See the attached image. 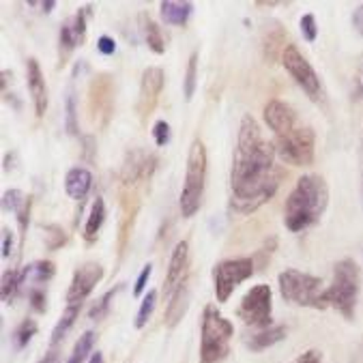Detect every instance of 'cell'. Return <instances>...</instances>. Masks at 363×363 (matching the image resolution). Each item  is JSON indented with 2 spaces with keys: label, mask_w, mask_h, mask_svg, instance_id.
Wrapping results in <instances>:
<instances>
[{
  "label": "cell",
  "mask_w": 363,
  "mask_h": 363,
  "mask_svg": "<svg viewBox=\"0 0 363 363\" xmlns=\"http://www.w3.org/2000/svg\"><path fill=\"white\" fill-rule=\"evenodd\" d=\"M275 142L262 135L254 116L243 114L230 168L233 211L250 215L275 196L281 177L275 168Z\"/></svg>",
  "instance_id": "1"
},
{
  "label": "cell",
  "mask_w": 363,
  "mask_h": 363,
  "mask_svg": "<svg viewBox=\"0 0 363 363\" xmlns=\"http://www.w3.org/2000/svg\"><path fill=\"white\" fill-rule=\"evenodd\" d=\"M329 204V185L320 174L299 177L295 189L284 204V226L290 233H303L312 228Z\"/></svg>",
  "instance_id": "2"
},
{
  "label": "cell",
  "mask_w": 363,
  "mask_h": 363,
  "mask_svg": "<svg viewBox=\"0 0 363 363\" xmlns=\"http://www.w3.org/2000/svg\"><path fill=\"white\" fill-rule=\"evenodd\" d=\"M361 290V271L352 258H342L333 267V279L325 288L323 301L327 308L337 310L346 320L354 318L357 301Z\"/></svg>",
  "instance_id": "3"
},
{
  "label": "cell",
  "mask_w": 363,
  "mask_h": 363,
  "mask_svg": "<svg viewBox=\"0 0 363 363\" xmlns=\"http://www.w3.org/2000/svg\"><path fill=\"white\" fill-rule=\"evenodd\" d=\"M235 325L222 316L220 308L208 303L202 312L200 327V363H222L230 354Z\"/></svg>",
  "instance_id": "4"
},
{
  "label": "cell",
  "mask_w": 363,
  "mask_h": 363,
  "mask_svg": "<svg viewBox=\"0 0 363 363\" xmlns=\"http://www.w3.org/2000/svg\"><path fill=\"white\" fill-rule=\"evenodd\" d=\"M279 295L284 301L295 303L299 308H312V310H327L323 295L325 286L323 279L310 273H303L299 269H286L277 277Z\"/></svg>",
  "instance_id": "5"
},
{
  "label": "cell",
  "mask_w": 363,
  "mask_h": 363,
  "mask_svg": "<svg viewBox=\"0 0 363 363\" xmlns=\"http://www.w3.org/2000/svg\"><path fill=\"white\" fill-rule=\"evenodd\" d=\"M206 147L202 140H194L189 147V155H187V170H185V183H183V191L179 198L181 204V215L185 220L194 217L202 204V194H204V183H206Z\"/></svg>",
  "instance_id": "6"
},
{
  "label": "cell",
  "mask_w": 363,
  "mask_h": 363,
  "mask_svg": "<svg viewBox=\"0 0 363 363\" xmlns=\"http://www.w3.org/2000/svg\"><path fill=\"white\" fill-rule=\"evenodd\" d=\"M277 155L290 166H312L316 155V133L312 127H295L290 133L275 138Z\"/></svg>",
  "instance_id": "7"
},
{
  "label": "cell",
  "mask_w": 363,
  "mask_h": 363,
  "mask_svg": "<svg viewBox=\"0 0 363 363\" xmlns=\"http://www.w3.org/2000/svg\"><path fill=\"white\" fill-rule=\"evenodd\" d=\"M256 273L254 258H226L213 267V284H215V297L220 303H226L235 288L250 279Z\"/></svg>",
  "instance_id": "8"
},
{
  "label": "cell",
  "mask_w": 363,
  "mask_h": 363,
  "mask_svg": "<svg viewBox=\"0 0 363 363\" xmlns=\"http://www.w3.org/2000/svg\"><path fill=\"white\" fill-rule=\"evenodd\" d=\"M237 316L254 329L273 327V293L269 284H256L243 295Z\"/></svg>",
  "instance_id": "9"
},
{
  "label": "cell",
  "mask_w": 363,
  "mask_h": 363,
  "mask_svg": "<svg viewBox=\"0 0 363 363\" xmlns=\"http://www.w3.org/2000/svg\"><path fill=\"white\" fill-rule=\"evenodd\" d=\"M281 65L284 69L290 74V78H293L299 89L314 101L320 99V93H323V84H320V78L318 74L314 71V67L310 65V60L299 52L297 45L288 43L286 50L281 52Z\"/></svg>",
  "instance_id": "10"
},
{
  "label": "cell",
  "mask_w": 363,
  "mask_h": 363,
  "mask_svg": "<svg viewBox=\"0 0 363 363\" xmlns=\"http://www.w3.org/2000/svg\"><path fill=\"white\" fill-rule=\"evenodd\" d=\"M112 106H114V84L110 74H99L91 82L89 91V110L95 123L101 121L106 125L112 116Z\"/></svg>",
  "instance_id": "11"
},
{
  "label": "cell",
  "mask_w": 363,
  "mask_h": 363,
  "mask_svg": "<svg viewBox=\"0 0 363 363\" xmlns=\"http://www.w3.org/2000/svg\"><path fill=\"white\" fill-rule=\"evenodd\" d=\"M101 277L104 267L99 262H84L82 267H78L67 290V306H82L93 293V288L101 281Z\"/></svg>",
  "instance_id": "12"
},
{
  "label": "cell",
  "mask_w": 363,
  "mask_h": 363,
  "mask_svg": "<svg viewBox=\"0 0 363 363\" xmlns=\"http://www.w3.org/2000/svg\"><path fill=\"white\" fill-rule=\"evenodd\" d=\"M164 84H166V74L164 69L160 67H149L142 71V80H140V99H138V114L142 118H147L155 106H157V99L164 91Z\"/></svg>",
  "instance_id": "13"
},
{
  "label": "cell",
  "mask_w": 363,
  "mask_h": 363,
  "mask_svg": "<svg viewBox=\"0 0 363 363\" xmlns=\"http://www.w3.org/2000/svg\"><path fill=\"white\" fill-rule=\"evenodd\" d=\"M157 168V157L155 155H149L144 151H131L125 160V166H123V183L125 187H133L138 183H144L153 177Z\"/></svg>",
  "instance_id": "14"
},
{
  "label": "cell",
  "mask_w": 363,
  "mask_h": 363,
  "mask_svg": "<svg viewBox=\"0 0 363 363\" xmlns=\"http://www.w3.org/2000/svg\"><path fill=\"white\" fill-rule=\"evenodd\" d=\"M264 123L269 125V129L275 133V138L279 135H286L290 133L295 127H299V121H297V112L293 106H288L279 99H271L267 106H264Z\"/></svg>",
  "instance_id": "15"
},
{
  "label": "cell",
  "mask_w": 363,
  "mask_h": 363,
  "mask_svg": "<svg viewBox=\"0 0 363 363\" xmlns=\"http://www.w3.org/2000/svg\"><path fill=\"white\" fill-rule=\"evenodd\" d=\"M187 264H189V243L183 239V241H179L174 245L170 262H168V273H166V279H164V295L166 297L172 295L174 290L183 284Z\"/></svg>",
  "instance_id": "16"
},
{
  "label": "cell",
  "mask_w": 363,
  "mask_h": 363,
  "mask_svg": "<svg viewBox=\"0 0 363 363\" xmlns=\"http://www.w3.org/2000/svg\"><path fill=\"white\" fill-rule=\"evenodd\" d=\"M26 82H28L33 104H35V114L41 118L48 112V84H45L43 71L37 58H28L26 62Z\"/></svg>",
  "instance_id": "17"
},
{
  "label": "cell",
  "mask_w": 363,
  "mask_h": 363,
  "mask_svg": "<svg viewBox=\"0 0 363 363\" xmlns=\"http://www.w3.org/2000/svg\"><path fill=\"white\" fill-rule=\"evenodd\" d=\"M93 187V174L86 168H71L65 177V191L71 200H84Z\"/></svg>",
  "instance_id": "18"
},
{
  "label": "cell",
  "mask_w": 363,
  "mask_h": 363,
  "mask_svg": "<svg viewBox=\"0 0 363 363\" xmlns=\"http://www.w3.org/2000/svg\"><path fill=\"white\" fill-rule=\"evenodd\" d=\"M33 273V264H26L24 269H7L3 273V288H0V297H3L5 303H11L20 290L24 288V284L30 279Z\"/></svg>",
  "instance_id": "19"
},
{
  "label": "cell",
  "mask_w": 363,
  "mask_h": 363,
  "mask_svg": "<svg viewBox=\"0 0 363 363\" xmlns=\"http://www.w3.org/2000/svg\"><path fill=\"white\" fill-rule=\"evenodd\" d=\"M189 297H191V293H189V284L187 281H183L170 295V301H168V308H166V325L170 329H174L183 320V316H185V312L189 308Z\"/></svg>",
  "instance_id": "20"
},
{
  "label": "cell",
  "mask_w": 363,
  "mask_h": 363,
  "mask_svg": "<svg viewBox=\"0 0 363 363\" xmlns=\"http://www.w3.org/2000/svg\"><path fill=\"white\" fill-rule=\"evenodd\" d=\"M162 20L170 26H185L194 13V3H183V0H164L160 3Z\"/></svg>",
  "instance_id": "21"
},
{
  "label": "cell",
  "mask_w": 363,
  "mask_h": 363,
  "mask_svg": "<svg viewBox=\"0 0 363 363\" xmlns=\"http://www.w3.org/2000/svg\"><path fill=\"white\" fill-rule=\"evenodd\" d=\"M286 333H288V329L284 325H273V327L256 331L254 335H247L245 337V346L250 350H254V352H260V350H267V348L279 344L286 337Z\"/></svg>",
  "instance_id": "22"
},
{
  "label": "cell",
  "mask_w": 363,
  "mask_h": 363,
  "mask_svg": "<svg viewBox=\"0 0 363 363\" xmlns=\"http://www.w3.org/2000/svg\"><path fill=\"white\" fill-rule=\"evenodd\" d=\"M140 30H142V37L147 41V45L155 52V54H164L166 52V41H164V35L160 30V26L149 18V13H140Z\"/></svg>",
  "instance_id": "23"
},
{
  "label": "cell",
  "mask_w": 363,
  "mask_h": 363,
  "mask_svg": "<svg viewBox=\"0 0 363 363\" xmlns=\"http://www.w3.org/2000/svg\"><path fill=\"white\" fill-rule=\"evenodd\" d=\"M106 200L99 196L95 202H93V206H91V213H89V220H86V226H84V239L89 241V243H93L95 239H97V235H99V230H101V226H104V222H106Z\"/></svg>",
  "instance_id": "24"
},
{
  "label": "cell",
  "mask_w": 363,
  "mask_h": 363,
  "mask_svg": "<svg viewBox=\"0 0 363 363\" xmlns=\"http://www.w3.org/2000/svg\"><path fill=\"white\" fill-rule=\"evenodd\" d=\"M80 312H82V306H67V308H65L62 316L58 318V323H56V327H54V331H52V344H54V346H56L58 342L65 340V335L69 333V329L74 327V323L78 320Z\"/></svg>",
  "instance_id": "25"
},
{
  "label": "cell",
  "mask_w": 363,
  "mask_h": 363,
  "mask_svg": "<svg viewBox=\"0 0 363 363\" xmlns=\"http://www.w3.org/2000/svg\"><path fill=\"white\" fill-rule=\"evenodd\" d=\"M76 45H78V39L74 35V26H71V22H65L60 28V37H58V67L67 62V58L76 50Z\"/></svg>",
  "instance_id": "26"
},
{
  "label": "cell",
  "mask_w": 363,
  "mask_h": 363,
  "mask_svg": "<svg viewBox=\"0 0 363 363\" xmlns=\"http://www.w3.org/2000/svg\"><path fill=\"white\" fill-rule=\"evenodd\" d=\"M95 340H97V333L95 331H84L82 333V337L76 342V346H74V350H71V354H69V359H67V363H84L86 359H89V354H91V350H93V346H95Z\"/></svg>",
  "instance_id": "27"
},
{
  "label": "cell",
  "mask_w": 363,
  "mask_h": 363,
  "mask_svg": "<svg viewBox=\"0 0 363 363\" xmlns=\"http://www.w3.org/2000/svg\"><path fill=\"white\" fill-rule=\"evenodd\" d=\"M155 306H157V290L151 288L149 293L142 297L140 310H138V314H135V318H133V327H135V329H144V325H147V323L151 320V314H153Z\"/></svg>",
  "instance_id": "28"
},
{
  "label": "cell",
  "mask_w": 363,
  "mask_h": 363,
  "mask_svg": "<svg viewBox=\"0 0 363 363\" xmlns=\"http://www.w3.org/2000/svg\"><path fill=\"white\" fill-rule=\"evenodd\" d=\"M121 288H123V284H118V286H112L106 295H101V299L99 301H95L93 303V308L89 310V318L93 320V323H99V320H104L106 316H108V312H110V303H112V299L121 293Z\"/></svg>",
  "instance_id": "29"
},
{
  "label": "cell",
  "mask_w": 363,
  "mask_h": 363,
  "mask_svg": "<svg viewBox=\"0 0 363 363\" xmlns=\"http://www.w3.org/2000/svg\"><path fill=\"white\" fill-rule=\"evenodd\" d=\"M37 331H39V325H37L33 318H24V320L18 325V329L13 331V335H11L13 348H16V350H24V348L30 344V340L35 337Z\"/></svg>",
  "instance_id": "30"
},
{
  "label": "cell",
  "mask_w": 363,
  "mask_h": 363,
  "mask_svg": "<svg viewBox=\"0 0 363 363\" xmlns=\"http://www.w3.org/2000/svg\"><path fill=\"white\" fill-rule=\"evenodd\" d=\"M65 116H67V131L71 135H78V97L76 91L69 89L67 99H65Z\"/></svg>",
  "instance_id": "31"
},
{
  "label": "cell",
  "mask_w": 363,
  "mask_h": 363,
  "mask_svg": "<svg viewBox=\"0 0 363 363\" xmlns=\"http://www.w3.org/2000/svg\"><path fill=\"white\" fill-rule=\"evenodd\" d=\"M196 82H198V52H194L189 56L187 62V71H185V80H183V95L185 101H191L194 93H196Z\"/></svg>",
  "instance_id": "32"
},
{
  "label": "cell",
  "mask_w": 363,
  "mask_h": 363,
  "mask_svg": "<svg viewBox=\"0 0 363 363\" xmlns=\"http://www.w3.org/2000/svg\"><path fill=\"white\" fill-rule=\"evenodd\" d=\"M54 275H56V264H54L52 260H39V262H33V273H30V277H33L37 284H45V281H50Z\"/></svg>",
  "instance_id": "33"
},
{
  "label": "cell",
  "mask_w": 363,
  "mask_h": 363,
  "mask_svg": "<svg viewBox=\"0 0 363 363\" xmlns=\"http://www.w3.org/2000/svg\"><path fill=\"white\" fill-rule=\"evenodd\" d=\"M41 230H45L48 233V250H60L65 243H67V233L60 228V226H56V224H43L41 226Z\"/></svg>",
  "instance_id": "34"
},
{
  "label": "cell",
  "mask_w": 363,
  "mask_h": 363,
  "mask_svg": "<svg viewBox=\"0 0 363 363\" xmlns=\"http://www.w3.org/2000/svg\"><path fill=\"white\" fill-rule=\"evenodd\" d=\"M91 9H93V7H84V9H80V11L76 13V18L71 20V26H74V35H76L78 43H82V41H84V37H86V20L91 18Z\"/></svg>",
  "instance_id": "35"
},
{
  "label": "cell",
  "mask_w": 363,
  "mask_h": 363,
  "mask_svg": "<svg viewBox=\"0 0 363 363\" xmlns=\"http://www.w3.org/2000/svg\"><path fill=\"white\" fill-rule=\"evenodd\" d=\"M299 28H301V35H303L306 41H310V43L316 41V37H318V24H316L314 13H303L301 20H299Z\"/></svg>",
  "instance_id": "36"
},
{
  "label": "cell",
  "mask_w": 363,
  "mask_h": 363,
  "mask_svg": "<svg viewBox=\"0 0 363 363\" xmlns=\"http://www.w3.org/2000/svg\"><path fill=\"white\" fill-rule=\"evenodd\" d=\"M26 196H28V194H24L22 189H7V191L3 194V208L16 213V211L22 206V202L26 200Z\"/></svg>",
  "instance_id": "37"
},
{
  "label": "cell",
  "mask_w": 363,
  "mask_h": 363,
  "mask_svg": "<svg viewBox=\"0 0 363 363\" xmlns=\"http://www.w3.org/2000/svg\"><path fill=\"white\" fill-rule=\"evenodd\" d=\"M30 211H33V198H30V196H26V200L22 202V206L16 211V215H18V224H20V235H22V237L26 235V228H28Z\"/></svg>",
  "instance_id": "38"
},
{
  "label": "cell",
  "mask_w": 363,
  "mask_h": 363,
  "mask_svg": "<svg viewBox=\"0 0 363 363\" xmlns=\"http://www.w3.org/2000/svg\"><path fill=\"white\" fill-rule=\"evenodd\" d=\"M153 138H155L157 147H166V144L170 142V125L166 121H157L153 127Z\"/></svg>",
  "instance_id": "39"
},
{
  "label": "cell",
  "mask_w": 363,
  "mask_h": 363,
  "mask_svg": "<svg viewBox=\"0 0 363 363\" xmlns=\"http://www.w3.org/2000/svg\"><path fill=\"white\" fill-rule=\"evenodd\" d=\"M151 271H153V264L151 262H147L142 267V271H140V275H138V279H135V284H133V297H140L142 295V290L147 288V281H149V277H151Z\"/></svg>",
  "instance_id": "40"
},
{
  "label": "cell",
  "mask_w": 363,
  "mask_h": 363,
  "mask_svg": "<svg viewBox=\"0 0 363 363\" xmlns=\"http://www.w3.org/2000/svg\"><path fill=\"white\" fill-rule=\"evenodd\" d=\"M30 306L37 312H45L48 306V297H45V290L43 288H33L30 290Z\"/></svg>",
  "instance_id": "41"
},
{
  "label": "cell",
  "mask_w": 363,
  "mask_h": 363,
  "mask_svg": "<svg viewBox=\"0 0 363 363\" xmlns=\"http://www.w3.org/2000/svg\"><path fill=\"white\" fill-rule=\"evenodd\" d=\"M97 50H99L101 54H106V56H112V54L116 52V41H114L110 35H101V37L97 39Z\"/></svg>",
  "instance_id": "42"
},
{
  "label": "cell",
  "mask_w": 363,
  "mask_h": 363,
  "mask_svg": "<svg viewBox=\"0 0 363 363\" xmlns=\"http://www.w3.org/2000/svg\"><path fill=\"white\" fill-rule=\"evenodd\" d=\"M293 363H325L323 361V352H318V350H306V352H301Z\"/></svg>",
  "instance_id": "43"
},
{
  "label": "cell",
  "mask_w": 363,
  "mask_h": 363,
  "mask_svg": "<svg viewBox=\"0 0 363 363\" xmlns=\"http://www.w3.org/2000/svg\"><path fill=\"white\" fill-rule=\"evenodd\" d=\"M11 247H13V233L7 226H3V258L11 256Z\"/></svg>",
  "instance_id": "44"
},
{
  "label": "cell",
  "mask_w": 363,
  "mask_h": 363,
  "mask_svg": "<svg viewBox=\"0 0 363 363\" xmlns=\"http://www.w3.org/2000/svg\"><path fill=\"white\" fill-rule=\"evenodd\" d=\"M352 26H354L357 33L363 37V5H359V7L352 11Z\"/></svg>",
  "instance_id": "45"
},
{
  "label": "cell",
  "mask_w": 363,
  "mask_h": 363,
  "mask_svg": "<svg viewBox=\"0 0 363 363\" xmlns=\"http://www.w3.org/2000/svg\"><path fill=\"white\" fill-rule=\"evenodd\" d=\"M30 7H41L43 13H50L56 7V0H43V3H30Z\"/></svg>",
  "instance_id": "46"
},
{
  "label": "cell",
  "mask_w": 363,
  "mask_h": 363,
  "mask_svg": "<svg viewBox=\"0 0 363 363\" xmlns=\"http://www.w3.org/2000/svg\"><path fill=\"white\" fill-rule=\"evenodd\" d=\"M39 363H60V352H58L56 348H52Z\"/></svg>",
  "instance_id": "47"
},
{
  "label": "cell",
  "mask_w": 363,
  "mask_h": 363,
  "mask_svg": "<svg viewBox=\"0 0 363 363\" xmlns=\"http://www.w3.org/2000/svg\"><path fill=\"white\" fill-rule=\"evenodd\" d=\"M89 363H104V354H101V352H95V354L89 359Z\"/></svg>",
  "instance_id": "48"
},
{
  "label": "cell",
  "mask_w": 363,
  "mask_h": 363,
  "mask_svg": "<svg viewBox=\"0 0 363 363\" xmlns=\"http://www.w3.org/2000/svg\"><path fill=\"white\" fill-rule=\"evenodd\" d=\"M361 160H363V153H361Z\"/></svg>",
  "instance_id": "49"
}]
</instances>
